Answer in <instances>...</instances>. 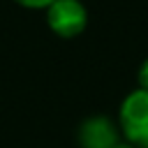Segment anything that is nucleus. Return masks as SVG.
Segmentation results:
<instances>
[{
    "label": "nucleus",
    "instance_id": "4",
    "mask_svg": "<svg viewBox=\"0 0 148 148\" xmlns=\"http://www.w3.org/2000/svg\"><path fill=\"white\" fill-rule=\"evenodd\" d=\"M139 88L148 90V60H143V65L139 67Z\"/></svg>",
    "mask_w": 148,
    "mask_h": 148
},
{
    "label": "nucleus",
    "instance_id": "2",
    "mask_svg": "<svg viewBox=\"0 0 148 148\" xmlns=\"http://www.w3.org/2000/svg\"><path fill=\"white\" fill-rule=\"evenodd\" d=\"M49 28L60 37H76L88 21L86 7L79 0H53L46 7Z\"/></svg>",
    "mask_w": 148,
    "mask_h": 148
},
{
    "label": "nucleus",
    "instance_id": "3",
    "mask_svg": "<svg viewBox=\"0 0 148 148\" xmlns=\"http://www.w3.org/2000/svg\"><path fill=\"white\" fill-rule=\"evenodd\" d=\"M118 143V130L106 116H92L79 127L81 148H113Z\"/></svg>",
    "mask_w": 148,
    "mask_h": 148
},
{
    "label": "nucleus",
    "instance_id": "5",
    "mask_svg": "<svg viewBox=\"0 0 148 148\" xmlns=\"http://www.w3.org/2000/svg\"><path fill=\"white\" fill-rule=\"evenodd\" d=\"M16 2L23 7H30V9H39V7H49L53 0H16Z\"/></svg>",
    "mask_w": 148,
    "mask_h": 148
},
{
    "label": "nucleus",
    "instance_id": "6",
    "mask_svg": "<svg viewBox=\"0 0 148 148\" xmlns=\"http://www.w3.org/2000/svg\"><path fill=\"white\" fill-rule=\"evenodd\" d=\"M113 148H134V146H132V143H120V141H118Z\"/></svg>",
    "mask_w": 148,
    "mask_h": 148
},
{
    "label": "nucleus",
    "instance_id": "1",
    "mask_svg": "<svg viewBox=\"0 0 148 148\" xmlns=\"http://www.w3.org/2000/svg\"><path fill=\"white\" fill-rule=\"evenodd\" d=\"M120 130L134 148H148V90L136 88L120 104Z\"/></svg>",
    "mask_w": 148,
    "mask_h": 148
}]
</instances>
